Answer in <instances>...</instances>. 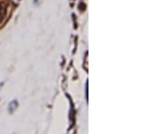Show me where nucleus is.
Segmentation results:
<instances>
[{
	"instance_id": "f257e3e1",
	"label": "nucleus",
	"mask_w": 152,
	"mask_h": 134,
	"mask_svg": "<svg viewBox=\"0 0 152 134\" xmlns=\"http://www.w3.org/2000/svg\"><path fill=\"white\" fill-rule=\"evenodd\" d=\"M18 106V103H17L16 101H13L10 104V106H9V111L10 112H13L14 111H15L16 108Z\"/></svg>"
}]
</instances>
